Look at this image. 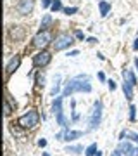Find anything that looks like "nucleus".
Listing matches in <instances>:
<instances>
[{
	"mask_svg": "<svg viewBox=\"0 0 138 156\" xmlns=\"http://www.w3.org/2000/svg\"><path fill=\"white\" fill-rule=\"evenodd\" d=\"M74 92H92V85H90V76L88 75H78V76L71 78L67 85L62 90V97L74 94Z\"/></svg>",
	"mask_w": 138,
	"mask_h": 156,
	"instance_id": "f257e3e1",
	"label": "nucleus"
},
{
	"mask_svg": "<svg viewBox=\"0 0 138 156\" xmlns=\"http://www.w3.org/2000/svg\"><path fill=\"white\" fill-rule=\"evenodd\" d=\"M38 122H40V115L35 109H29L26 115H22L19 118V125L22 128H33L35 125H38Z\"/></svg>",
	"mask_w": 138,
	"mask_h": 156,
	"instance_id": "f03ea898",
	"label": "nucleus"
},
{
	"mask_svg": "<svg viewBox=\"0 0 138 156\" xmlns=\"http://www.w3.org/2000/svg\"><path fill=\"white\" fill-rule=\"evenodd\" d=\"M50 42H52V33H50L49 30H40V33H36L35 38H33V47L43 49V47H47Z\"/></svg>",
	"mask_w": 138,
	"mask_h": 156,
	"instance_id": "7ed1b4c3",
	"label": "nucleus"
},
{
	"mask_svg": "<svg viewBox=\"0 0 138 156\" xmlns=\"http://www.w3.org/2000/svg\"><path fill=\"white\" fill-rule=\"evenodd\" d=\"M52 111H54V115H55L57 123H59L61 127L67 128V120L64 118V113H62V95L54 101V104H52Z\"/></svg>",
	"mask_w": 138,
	"mask_h": 156,
	"instance_id": "20e7f679",
	"label": "nucleus"
},
{
	"mask_svg": "<svg viewBox=\"0 0 138 156\" xmlns=\"http://www.w3.org/2000/svg\"><path fill=\"white\" fill-rule=\"evenodd\" d=\"M72 44H74V42H72L71 35L69 33H61V35H57V38H55V42H54V49L55 50H64Z\"/></svg>",
	"mask_w": 138,
	"mask_h": 156,
	"instance_id": "39448f33",
	"label": "nucleus"
},
{
	"mask_svg": "<svg viewBox=\"0 0 138 156\" xmlns=\"http://www.w3.org/2000/svg\"><path fill=\"white\" fill-rule=\"evenodd\" d=\"M100 122H102V102L97 101L95 108H93V113L90 116V130H95L100 125Z\"/></svg>",
	"mask_w": 138,
	"mask_h": 156,
	"instance_id": "423d86ee",
	"label": "nucleus"
},
{
	"mask_svg": "<svg viewBox=\"0 0 138 156\" xmlns=\"http://www.w3.org/2000/svg\"><path fill=\"white\" fill-rule=\"evenodd\" d=\"M35 9V0H19L16 5V11L19 16H29Z\"/></svg>",
	"mask_w": 138,
	"mask_h": 156,
	"instance_id": "0eeeda50",
	"label": "nucleus"
},
{
	"mask_svg": "<svg viewBox=\"0 0 138 156\" xmlns=\"http://www.w3.org/2000/svg\"><path fill=\"white\" fill-rule=\"evenodd\" d=\"M50 61H52V54L47 50H42L36 56H33V64L36 68H45L47 64H50Z\"/></svg>",
	"mask_w": 138,
	"mask_h": 156,
	"instance_id": "6e6552de",
	"label": "nucleus"
},
{
	"mask_svg": "<svg viewBox=\"0 0 138 156\" xmlns=\"http://www.w3.org/2000/svg\"><path fill=\"white\" fill-rule=\"evenodd\" d=\"M79 137H83V132L81 130H64V132H61V134H57V139L59 140H66V142H71V140L74 139H79Z\"/></svg>",
	"mask_w": 138,
	"mask_h": 156,
	"instance_id": "1a4fd4ad",
	"label": "nucleus"
},
{
	"mask_svg": "<svg viewBox=\"0 0 138 156\" xmlns=\"http://www.w3.org/2000/svg\"><path fill=\"white\" fill-rule=\"evenodd\" d=\"M24 37H26L24 26H11V30H9V38L12 42H21V40H24Z\"/></svg>",
	"mask_w": 138,
	"mask_h": 156,
	"instance_id": "9d476101",
	"label": "nucleus"
},
{
	"mask_svg": "<svg viewBox=\"0 0 138 156\" xmlns=\"http://www.w3.org/2000/svg\"><path fill=\"white\" fill-rule=\"evenodd\" d=\"M117 149L121 151L123 156H138V154H136V149H135V147H133L130 142H121Z\"/></svg>",
	"mask_w": 138,
	"mask_h": 156,
	"instance_id": "9b49d317",
	"label": "nucleus"
},
{
	"mask_svg": "<svg viewBox=\"0 0 138 156\" xmlns=\"http://www.w3.org/2000/svg\"><path fill=\"white\" fill-rule=\"evenodd\" d=\"M19 64H21V57L19 56H14L11 59V61L7 62V66H5V73L7 75H12V73L16 71L17 68H19Z\"/></svg>",
	"mask_w": 138,
	"mask_h": 156,
	"instance_id": "f8f14e48",
	"label": "nucleus"
},
{
	"mask_svg": "<svg viewBox=\"0 0 138 156\" xmlns=\"http://www.w3.org/2000/svg\"><path fill=\"white\" fill-rule=\"evenodd\" d=\"M123 78H124V82L131 83L133 87L136 85V76H135V73H133L131 69H124V71H123Z\"/></svg>",
	"mask_w": 138,
	"mask_h": 156,
	"instance_id": "ddd939ff",
	"label": "nucleus"
},
{
	"mask_svg": "<svg viewBox=\"0 0 138 156\" xmlns=\"http://www.w3.org/2000/svg\"><path fill=\"white\" fill-rule=\"evenodd\" d=\"M123 92H124V95H126V99H130V101L133 99V85L131 83L124 82V83H123Z\"/></svg>",
	"mask_w": 138,
	"mask_h": 156,
	"instance_id": "4468645a",
	"label": "nucleus"
},
{
	"mask_svg": "<svg viewBox=\"0 0 138 156\" xmlns=\"http://www.w3.org/2000/svg\"><path fill=\"white\" fill-rule=\"evenodd\" d=\"M50 23H52V16H50V14H45L43 21H42V24H40V28H42V30H49Z\"/></svg>",
	"mask_w": 138,
	"mask_h": 156,
	"instance_id": "2eb2a0df",
	"label": "nucleus"
},
{
	"mask_svg": "<svg viewBox=\"0 0 138 156\" xmlns=\"http://www.w3.org/2000/svg\"><path fill=\"white\" fill-rule=\"evenodd\" d=\"M100 14H102V16H107V12L110 11V4L109 2H100Z\"/></svg>",
	"mask_w": 138,
	"mask_h": 156,
	"instance_id": "dca6fc26",
	"label": "nucleus"
},
{
	"mask_svg": "<svg viewBox=\"0 0 138 156\" xmlns=\"http://www.w3.org/2000/svg\"><path fill=\"white\" fill-rule=\"evenodd\" d=\"M66 153H74V154H79V153H83V147H81V146H67Z\"/></svg>",
	"mask_w": 138,
	"mask_h": 156,
	"instance_id": "f3484780",
	"label": "nucleus"
},
{
	"mask_svg": "<svg viewBox=\"0 0 138 156\" xmlns=\"http://www.w3.org/2000/svg\"><path fill=\"white\" fill-rule=\"evenodd\" d=\"M97 153H99V149H97V144L88 146V147H86V151H85V154H86V156H95Z\"/></svg>",
	"mask_w": 138,
	"mask_h": 156,
	"instance_id": "a211bd4d",
	"label": "nucleus"
},
{
	"mask_svg": "<svg viewBox=\"0 0 138 156\" xmlns=\"http://www.w3.org/2000/svg\"><path fill=\"white\" fill-rule=\"evenodd\" d=\"M12 111V106H11V102H9V99H5V102H4V115L5 116H9Z\"/></svg>",
	"mask_w": 138,
	"mask_h": 156,
	"instance_id": "6ab92c4d",
	"label": "nucleus"
},
{
	"mask_svg": "<svg viewBox=\"0 0 138 156\" xmlns=\"http://www.w3.org/2000/svg\"><path fill=\"white\" fill-rule=\"evenodd\" d=\"M62 9V4H61V0H54L52 2V11L57 12V11H61Z\"/></svg>",
	"mask_w": 138,
	"mask_h": 156,
	"instance_id": "aec40b11",
	"label": "nucleus"
},
{
	"mask_svg": "<svg viewBox=\"0 0 138 156\" xmlns=\"http://www.w3.org/2000/svg\"><path fill=\"white\" fill-rule=\"evenodd\" d=\"M135 116H136V108L135 106H130V120H135Z\"/></svg>",
	"mask_w": 138,
	"mask_h": 156,
	"instance_id": "412c9836",
	"label": "nucleus"
},
{
	"mask_svg": "<svg viewBox=\"0 0 138 156\" xmlns=\"http://www.w3.org/2000/svg\"><path fill=\"white\" fill-rule=\"evenodd\" d=\"M64 12H66L67 16H71V14L78 12V7H67V9H64Z\"/></svg>",
	"mask_w": 138,
	"mask_h": 156,
	"instance_id": "4be33fe9",
	"label": "nucleus"
},
{
	"mask_svg": "<svg viewBox=\"0 0 138 156\" xmlns=\"http://www.w3.org/2000/svg\"><path fill=\"white\" fill-rule=\"evenodd\" d=\"M43 82H45V76H43V75H38V76H36V83L43 85Z\"/></svg>",
	"mask_w": 138,
	"mask_h": 156,
	"instance_id": "5701e85b",
	"label": "nucleus"
},
{
	"mask_svg": "<svg viewBox=\"0 0 138 156\" xmlns=\"http://www.w3.org/2000/svg\"><path fill=\"white\" fill-rule=\"evenodd\" d=\"M109 89H110V90H116V82L109 80Z\"/></svg>",
	"mask_w": 138,
	"mask_h": 156,
	"instance_id": "b1692460",
	"label": "nucleus"
},
{
	"mask_svg": "<svg viewBox=\"0 0 138 156\" xmlns=\"http://www.w3.org/2000/svg\"><path fill=\"white\" fill-rule=\"evenodd\" d=\"M42 5H43V7H49V5H52V0H43V2H42Z\"/></svg>",
	"mask_w": 138,
	"mask_h": 156,
	"instance_id": "393cba45",
	"label": "nucleus"
},
{
	"mask_svg": "<svg viewBox=\"0 0 138 156\" xmlns=\"http://www.w3.org/2000/svg\"><path fill=\"white\" fill-rule=\"evenodd\" d=\"M38 146H42V147H45V146H47V140H45V139H40V140H38Z\"/></svg>",
	"mask_w": 138,
	"mask_h": 156,
	"instance_id": "a878e982",
	"label": "nucleus"
},
{
	"mask_svg": "<svg viewBox=\"0 0 138 156\" xmlns=\"http://www.w3.org/2000/svg\"><path fill=\"white\" fill-rule=\"evenodd\" d=\"M110 156H123V154H121V151H119V149H116L114 153H112V154H110Z\"/></svg>",
	"mask_w": 138,
	"mask_h": 156,
	"instance_id": "bb28decb",
	"label": "nucleus"
},
{
	"mask_svg": "<svg viewBox=\"0 0 138 156\" xmlns=\"http://www.w3.org/2000/svg\"><path fill=\"white\" fill-rule=\"evenodd\" d=\"M133 49H135V50H138V38L135 40V44H133Z\"/></svg>",
	"mask_w": 138,
	"mask_h": 156,
	"instance_id": "cd10ccee",
	"label": "nucleus"
},
{
	"mask_svg": "<svg viewBox=\"0 0 138 156\" xmlns=\"http://www.w3.org/2000/svg\"><path fill=\"white\" fill-rule=\"evenodd\" d=\"M76 37H78V38H81V40H83V33H81V31H76Z\"/></svg>",
	"mask_w": 138,
	"mask_h": 156,
	"instance_id": "c85d7f7f",
	"label": "nucleus"
},
{
	"mask_svg": "<svg viewBox=\"0 0 138 156\" xmlns=\"http://www.w3.org/2000/svg\"><path fill=\"white\" fill-rule=\"evenodd\" d=\"M135 66H136V68H138V59H135Z\"/></svg>",
	"mask_w": 138,
	"mask_h": 156,
	"instance_id": "c756f323",
	"label": "nucleus"
},
{
	"mask_svg": "<svg viewBox=\"0 0 138 156\" xmlns=\"http://www.w3.org/2000/svg\"><path fill=\"white\" fill-rule=\"evenodd\" d=\"M97 156H102V153H97Z\"/></svg>",
	"mask_w": 138,
	"mask_h": 156,
	"instance_id": "7c9ffc66",
	"label": "nucleus"
},
{
	"mask_svg": "<svg viewBox=\"0 0 138 156\" xmlns=\"http://www.w3.org/2000/svg\"><path fill=\"white\" fill-rule=\"evenodd\" d=\"M43 156H50V154H47V153H45V154H43Z\"/></svg>",
	"mask_w": 138,
	"mask_h": 156,
	"instance_id": "2f4dec72",
	"label": "nucleus"
}]
</instances>
